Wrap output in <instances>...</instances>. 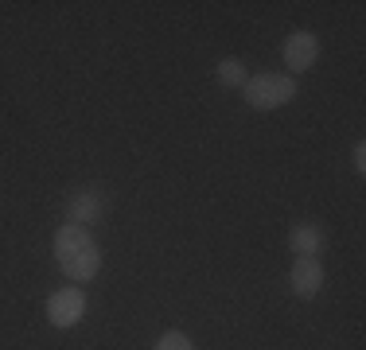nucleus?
I'll use <instances>...</instances> for the list:
<instances>
[{
  "mask_svg": "<svg viewBox=\"0 0 366 350\" xmlns=\"http://www.w3.org/2000/svg\"><path fill=\"white\" fill-rule=\"evenodd\" d=\"M55 261L63 269V276H71L74 284H86L102 273V249L94 241V234L86 226L63 222L55 230Z\"/></svg>",
  "mask_w": 366,
  "mask_h": 350,
  "instance_id": "obj_1",
  "label": "nucleus"
},
{
  "mask_svg": "<svg viewBox=\"0 0 366 350\" xmlns=\"http://www.w3.org/2000/svg\"><path fill=\"white\" fill-rule=\"evenodd\" d=\"M246 101L254 105V109H281V105H289L296 98V82L292 74H277V70H265V74H254L246 78Z\"/></svg>",
  "mask_w": 366,
  "mask_h": 350,
  "instance_id": "obj_2",
  "label": "nucleus"
},
{
  "mask_svg": "<svg viewBox=\"0 0 366 350\" xmlns=\"http://www.w3.org/2000/svg\"><path fill=\"white\" fill-rule=\"evenodd\" d=\"M82 315H86V292L82 288H59V292H51V300H47L51 327H59V331L78 327Z\"/></svg>",
  "mask_w": 366,
  "mask_h": 350,
  "instance_id": "obj_3",
  "label": "nucleus"
},
{
  "mask_svg": "<svg viewBox=\"0 0 366 350\" xmlns=\"http://www.w3.org/2000/svg\"><path fill=\"white\" fill-rule=\"evenodd\" d=\"M281 59H285V66L289 70H312L316 66V59H320V39L312 31H292L289 39H285V51H281Z\"/></svg>",
  "mask_w": 366,
  "mask_h": 350,
  "instance_id": "obj_4",
  "label": "nucleus"
},
{
  "mask_svg": "<svg viewBox=\"0 0 366 350\" xmlns=\"http://www.w3.org/2000/svg\"><path fill=\"white\" fill-rule=\"evenodd\" d=\"M289 284L300 300H312V296L324 288V265L320 257H296L292 261V273H289Z\"/></svg>",
  "mask_w": 366,
  "mask_h": 350,
  "instance_id": "obj_5",
  "label": "nucleus"
},
{
  "mask_svg": "<svg viewBox=\"0 0 366 350\" xmlns=\"http://www.w3.org/2000/svg\"><path fill=\"white\" fill-rule=\"evenodd\" d=\"M324 230H320L316 222H300V226H292L289 230V249L296 253V257H320L324 253Z\"/></svg>",
  "mask_w": 366,
  "mask_h": 350,
  "instance_id": "obj_6",
  "label": "nucleus"
},
{
  "mask_svg": "<svg viewBox=\"0 0 366 350\" xmlns=\"http://www.w3.org/2000/svg\"><path fill=\"white\" fill-rule=\"evenodd\" d=\"M102 218V195L98 191H74L71 195V206H66V222H74V226H90V222H98Z\"/></svg>",
  "mask_w": 366,
  "mask_h": 350,
  "instance_id": "obj_7",
  "label": "nucleus"
},
{
  "mask_svg": "<svg viewBox=\"0 0 366 350\" xmlns=\"http://www.w3.org/2000/svg\"><path fill=\"white\" fill-rule=\"evenodd\" d=\"M246 63L242 59H222L219 63V86H226V90H238V86H246Z\"/></svg>",
  "mask_w": 366,
  "mask_h": 350,
  "instance_id": "obj_8",
  "label": "nucleus"
},
{
  "mask_svg": "<svg viewBox=\"0 0 366 350\" xmlns=\"http://www.w3.org/2000/svg\"><path fill=\"white\" fill-rule=\"evenodd\" d=\"M156 350H195V343H191L183 331H164V335L156 339Z\"/></svg>",
  "mask_w": 366,
  "mask_h": 350,
  "instance_id": "obj_9",
  "label": "nucleus"
},
{
  "mask_svg": "<svg viewBox=\"0 0 366 350\" xmlns=\"http://www.w3.org/2000/svg\"><path fill=\"white\" fill-rule=\"evenodd\" d=\"M351 160H355V171H366V144H362V140H359V144H355Z\"/></svg>",
  "mask_w": 366,
  "mask_h": 350,
  "instance_id": "obj_10",
  "label": "nucleus"
}]
</instances>
